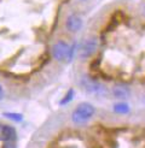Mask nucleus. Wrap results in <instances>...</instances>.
<instances>
[{
    "label": "nucleus",
    "mask_w": 145,
    "mask_h": 148,
    "mask_svg": "<svg viewBox=\"0 0 145 148\" xmlns=\"http://www.w3.org/2000/svg\"><path fill=\"white\" fill-rule=\"evenodd\" d=\"M96 113V108L88 102H81L71 114V121L77 125L86 124Z\"/></svg>",
    "instance_id": "obj_1"
},
{
    "label": "nucleus",
    "mask_w": 145,
    "mask_h": 148,
    "mask_svg": "<svg viewBox=\"0 0 145 148\" xmlns=\"http://www.w3.org/2000/svg\"><path fill=\"white\" fill-rule=\"evenodd\" d=\"M4 98V89H3V87L0 86V100H1Z\"/></svg>",
    "instance_id": "obj_12"
},
{
    "label": "nucleus",
    "mask_w": 145,
    "mask_h": 148,
    "mask_svg": "<svg viewBox=\"0 0 145 148\" xmlns=\"http://www.w3.org/2000/svg\"><path fill=\"white\" fill-rule=\"evenodd\" d=\"M65 27L69 32L71 33H76L79 32L82 27V19L80 18L77 14H70V16L65 21Z\"/></svg>",
    "instance_id": "obj_6"
},
{
    "label": "nucleus",
    "mask_w": 145,
    "mask_h": 148,
    "mask_svg": "<svg viewBox=\"0 0 145 148\" xmlns=\"http://www.w3.org/2000/svg\"><path fill=\"white\" fill-rule=\"evenodd\" d=\"M1 148H17V147H16V145H14L13 142H5Z\"/></svg>",
    "instance_id": "obj_11"
},
{
    "label": "nucleus",
    "mask_w": 145,
    "mask_h": 148,
    "mask_svg": "<svg viewBox=\"0 0 145 148\" xmlns=\"http://www.w3.org/2000/svg\"><path fill=\"white\" fill-rule=\"evenodd\" d=\"M80 86L88 94H93V95H105L106 94L105 86L103 83L98 82V81L91 78L90 76H82L81 81H80Z\"/></svg>",
    "instance_id": "obj_2"
},
{
    "label": "nucleus",
    "mask_w": 145,
    "mask_h": 148,
    "mask_svg": "<svg viewBox=\"0 0 145 148\" xmlns=\"http://www.w3.org/2000/svg\"><path fill=\"white\" fill-rule=\"evenodd\" d=\"M3 116L6 118H10V119H12L14 122H22V119H23V116L21 113H4Z\"/></svg>",
    "instance_id": "obj_10"
},
{
    "label": "nucleus",
    "mask_w": 145,
    "mask_h": 148,
    "mask_svg": "<svg viewBox=\"0 0 145 148\" xmlns=\"http://www.w3.org/2000/svg\"><path fill=\"white\" fill-rule=\"evenodd\" d=\"M74 97H75V90L72 89V88H70V89L67 92V94L63 97V99L61 100V105H67V103H69L70 101H72Z\"/></svg>",
    "instance_id": "obj_9"
},
{
    "label": "nucleus",
    "mask_w": 145,
    "mask_h": 148,
    "mask_svg": "<svg viewBox=\"0 0 145 148\" xmlns=\"http://www.w3.org/2000/svg\"><path fill=\"white\" fill-rule=\"evenodd\" d=\"M52 56L58 62H70L72 58V49L67 42L64 41H58L52 46Z\"/></svg>",
    "instance_id": "obj_3"
},
{
    "label": "nucleus",
    "mask_w": 145,
    "mask_h": 148,
    "mask_svg": "<svg viewBox=\"0 0 145 148\" xmlns=\"http://www.w3.org/2000/svg\"><path fill=\"white\" fill-rule=\"evenodd\" d=\"M114 112L115 113H119V114H127V113H129V106H128V103L123 102V101H120L117 103H115Z\"/></svg>",
    "instance_id": "obj_8"
},
{
    "label": "nucleus",
    "mask_w": 145,
    "mask_h": 148,
    "mask_svg": "<svg viewBox=\"0 0 145 148\" xmlns=\"http://www.w3.org/2000/svg\"><path fill=\"white\" fill-rule=\"evenodd\" d=\"M111 93L116 98V99H119V100H126L129 98V95H130V89L126 86V84H115L113 87V89H111Z\"/></svg>",
    "instance_id": "obj_5"
},
{
    "label": "nucleus",
    "mask_w": 145,
    "mask_h": 148,
    "mask_svg": "<svg viewBox=\"0 0 145 148\" xmlns=\"http://www.w3.org/2000/svg\"><path fill=\"white\" fill-rule=\"evenodd\" d=\"M1 136L5 140V142H13L17 137V132L16 129L11 125H3L1 128Z\"/></svg>",
    "instance_id": "obj_7"
},
{
    "label": "nucleus",
    "mask_w": 145,
    "mask_h": 148,
    "mask_svg": "<svg viewBox=\"0 0 145 148\" xmlns=\"http://www.w3.org/2000/svg\"><path fill=\"white\" fill-rule=\"evenodd\" d=\"M98 49V39L96 36H91V38L86 39L80 47V57L81 58H90L92 57Z\"/></svg>",
    "instance_id": "obj_4"
}]
</instances>
